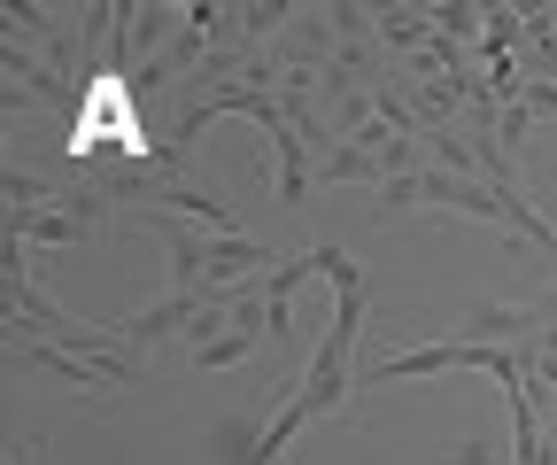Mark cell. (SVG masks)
<instances>
[{"mask_svg": "<svg viewBox=\"0 0 557 465\" xmlns=\"http://www.w3.org/2000/svg\"><path fill=\"white\" fill-rule=\"evenodd\" d=\"M318 280H333V318H325V334H318V350H310V365L295 380L310 427L341 419L357 404V334H364V310H372V280L341 241H318Z\"/></svg>", "mask_w": 557, "mask_h": 465, "instance_id": "6da1fadb", "label": "cell"}, {"mask_svg": "<svg viewBox=\"0 0 557 465\" xmlns=\"http://www.w3.org/2000/svg\"><path fill=\"white\" fill-rule=\"evenodd\" d=\"M310 427V412H302V395H295V380L271 395V412H263V427L248 419V412H225L218 427H209V450H218L225 465H287V450H295V435Z\"/></svg>", "mask_w": 557, "mask_h": 465, "instance_id": "7a4b0ae2", "label": "cell"}, {"mask_svg": "<svg viewBox=\"0 0 557 465\" xmlns=\"http://www.w3.org/2000/svg\"><path fill=\"white\" fill-rule=\"evenodd\" d=\"M542 303H465L457 310V334L465 342H496V350H527V342H542Z\"/></svg>", "mask_w": 557, "mask_h": 465, "instance_id": "3957f363", "label": "cell"}, {"mask_svg": "<svg viewBox=\"0 0 557 465\" xmlns=\"http://www.w3.org/2000/svg\"><path fill=\"white\" fill-rule=\"evenodd\" d=\"M310 186H387V163L372 156V148H357V140H333L325 156H318V171H310Z\"/></svg>", "mask_w": 557, "mask_h": 465, "instance_id": "277c9868", "label": "cell"}, {"mask_svg": "<svg viewBox=\"0 0 557 465\" xmlns=\"http://www.w3.org/2000/svg\"><path fill=\"white\" fill-rule=\"evenodd\" d=\"M372 32H380V47H395V54H426L434 47V9H410V0H395V9H372Z\"/></svg>", "mask_w": 557, "mask_h": 465, "instance_id": "5b68a950", "label": "cell"}, {"mask_svg": "<svg viewBox=\"0 0 557 465\" xmlns=\"http://www.w3.org/2000/svg\"><path fill=\"white\" fill-rule=\"evenodd\" d=\"M171 16H178L171 0H132V9H124V47H132V54H148V47L171 32ZM171 39H178V32H171ZM156 54H163V47H156Z\"/></svg>", "mask_w": 557, "mask_h": 465, "instance_id": "8992f818", "label": "cell"}, {"mask_svg": "<svg viewBox=\"0 0 557 465\" xmlns=\"http://www.w3.org/2000/svg\"><path fill=\"white\" fill-rule=\"evenodd\" d=\"M449 465H504V457H496V442H480V435H472V442L449 450Z\"/></svg>", "mask_w": 557, "mask_h": 465, "instance_id": "52a82bcc", "label": "cell"}]
</instances>
